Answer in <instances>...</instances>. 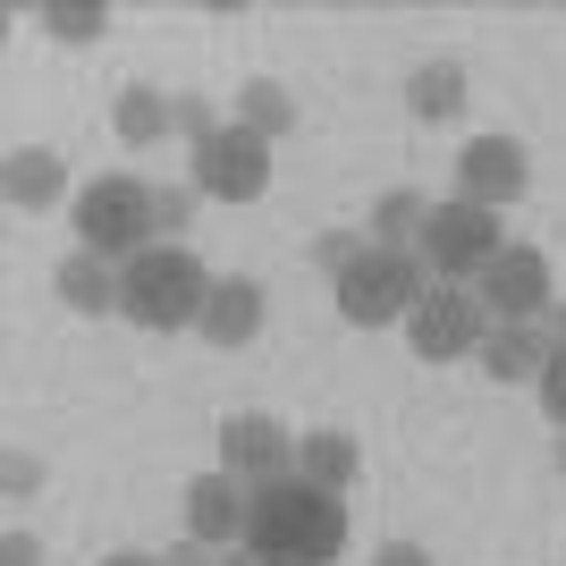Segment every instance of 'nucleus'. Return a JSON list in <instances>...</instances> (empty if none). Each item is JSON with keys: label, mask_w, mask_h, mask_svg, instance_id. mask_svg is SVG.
<instances>
[{"label": "nucleus", "mask_w": 566, "mask_h": 566, "mask_svg": "<svg viewBox=\"0 0 566 566\" xmlns=\"http://www.w3.org/2000/svg\"><path fill=\"white\" fill-rule=\"evenodd\" d=\"M482 338H491V313H482V296H473V287L431 280V296L406 313V347L423 355V364H457V355H482Z\"/></svg>", "instance_id": "obj_6"}, {"label": "nucleus", "mask_w": 566, "mask_h": 566, "mask_svg": "<svg viewBox=\"0 0 566 566\" xmlns=\"http://www.w3.org/2000/svg\"><path fill=\"white\" fill-rule=\"evenodd\" d=\"M178 507H187V542H212V549H237L245 542V482L237 473H195L187 491H178Z\"/></svg>", "instance_id": "obj_11"}, {"label": "nucleus", "mask_w": 566, "mask_h": 566, "mask_svg": "<svg viewBox=\"0 0 566 566\" xmlns=\"http://www.w3.org/2000/svg\"><path fill=\"white\" fill-rule=\"evenodd\" d=\"M220 473H237L245 491L296 473V431H287L280 415H229V423H220Z\"/></svg>", "instance_id": "obj_9"}, {"label": "nucleus", "mask_w": 566, "mask_h": 566, "mask_svg": "<svg viewBox=\"0 0 566 566\" xmlns=\"http://www.w3.org/2000/svg\"><path fill=\"white\" fill-rule=\"evenodd\" d=\"M237 127H254L262 144H280L287 127H296V94H287L280 76H245V85H237Z\"/></svg>", "instance_id": "obj_18"}, {"label": "nucleus", "mask_w": 566, "mask_h": 566, "mask_svg": "<svg viewBox=\"0 0 566 566\" xmlns=\"http://www.w3.org/2000/svg\"><path fill=\"white\" fill-rule=\"evenodd\" d=\"M364 245H373V237H355V229H322V237H313V262H322V271L338 280V271H347Z\"/></svg>", "instance_id": "obj_24"}, {"label": "nucleus", "mask_w": 566, "mask_h": 566, "mask_svg": "<svg viewBox=\"0 0 566 566\" xmlns=\"http://www.w3.org/2000/svg\"><path fill=\"white\" fill-rule=\"evenodd\" d=\"M111 127H118V144H136V153H144V144H161L169 136V94H161V85H144V76H136V85H118Z\"/></svg>", "instance_id": "obj_19"}, {"label": "nucleus", "mask_w": 566, "mask_h": 566, "mask_svg": "<svg viewBox=\"0 0 566 566\" xmlns=\"http://www.w3.org/2000/svg\"><path fill=\"white\" fill-rule=\"evenodd\" d=\"M491 380H542V364H549V338H542V322H491V338H482V355H473Z\"/></svg>", "instance_id": "obj_13"}, {"label": "nucleus", "mask_w": 566, "mask_h": 566, "mask_svg": "<svg viewBox=\"0 0 566 566\" xmlns=\"http://www.w3.org/2000/svg\"><path fill=\"white\" fill-rule=\"evenodd\" d=\"M296 473H305L313 491H355V473H364V449H355V431H305L296 440Z\"/></svg>", "instance_id": "obj_15"}, {"label": "nucleus", "mask_w": 566, "mask_h": 566, "mask_svg": "<svg viewBox=\"0 0 566 566\" xmlns=\"http://www.w3.org/2000/svg\"><path fill=\"white\" fill-rule=\"evenodd\" d=\"M262 280H245V271H229V280H212V305H203V322H195V331L212 338L220 355H237V347H254L262 338Z\"/></svg>", "instance_id": "obj_12"}, {"label": "nucleus", "mask_w": 566, "mask_h": 566, "mask_svg": "<svg viewBox=\"0 0 566 566\" xmlns=\"http://www.w3.org/2000/svg\"><path fill=\"white\" fill-rule=\"evenodd\" d=\"M102 566H169V558H136V549H118V558H102Z\"/></svg>", "instance_id": "obj_31"}, {"label": "nucleus", "mask_w": 566, "mask_h": 566, "mask_svg": "<svg viewBox=\"0 0 566 566\" xmlns=\"http://www.w3.org/2000/svg\"><path fill=\"white\" fill-rule=\"evenodd\" d=\"M169 127H178L187 144H212L220 127H229V118H220V111H212L203 94H169Z\"/></svg>", "instance_id": "obj_22"}, {"label": "nucleus", "mask_w": 566, "mask_h": 566, "mask_svg": "<svg viewBox=\"0 0 566 566\" xmlns=\"http://www.w3.org/2000/svg\"><path fill=\"white\" fill-rule=\"evenodd\" d=\"M406 111L423 118V127L457 118V111H465V69H457V60H423V69L406 76Z\"/></svg>", "instance_id": "obj_17"}, {"label": "nucleus", "mask_w": 566, "mask_h": 566, "mask_svg": "<svg viewBox=\"0 0 566 566\" xmlns=\"http://www.w3.org/2000/svg\"><path fill=\"white\" fill-rule=\"evenodd\" d=\"M0 566H43V549H34V533H9V542H0Z\"/></svg>", "instance_id": "obj_28"}, {"label": "nucleus", "mask_w": 566, "mask_h": 566, "mask_svg": "<svg viewBox=\"0 0 566 566\" xmlns=\"http://www.w3.org/2000/svg\"><path fill=\"white\" fill-rule=\"evenodd\" d=\"M373 566H431V549H423V542H380Z\"/></svg>", "instance_id": "obj_26"}, {"label": "nucleus", "mask_w": 566, "mask_h": 566, "mask_svg": "<svg viewBox=\"0 0 566 566\" xmlns=\"http://www.w3.org/2000/svg\"><path fill=\"white\" fill-rule=\"evenodd\" d=\"M25 491H43V465H34V457H9V499H25Z\"/></svg>", "instance_id": "obj_27"}, {"label": "nucleus", "mask_w": 566, "mask_h": 566, "mask_svg": "<svg viewBox=\"0 0 566 566\" xmlns=\"http://www.w3.org/2000/svg\"><path fill=\"white\" fill-rule=\"evenodd\" d=\"M0 187H9L18 212H51V203L69 195V169H60V153H43V144H18V153L0 161Z\"/></svg>", "instance_id": "obj_14"}, {"label": "nucleus", "mask_w": 566, "mask_h": 566, "mask_svg": "<svg viewBox=\"0 0 566 566\" xmlns=\"http://www.w3.org/2000/svg\"><path fill=\"white\" fill-rule=\"evenodd\" d=\"M524 187H533V161H524L516 136H465V153H457V195H465V203L499 212V203H516Z\"/></svg>", "instance_id": "obj_10"}, {"label": "nucleus", "mask_w": 566, "mask_h": 566, "mask_svg": "<svg viewBox=\"0 0 566 566\" xmlns=\"http://www.w3.org/2000/svg\"><path fill=\"white\" fill-rule=\"evenodd\" d=\"M499 245H507V237H499V212H482V203L449 195V203H431L423 237H415V262H423L431 280H449V287H473L482 271H491Z\"/></svg>", "instance_id": "obj_5"}, {"label": "nucleus", "mask_w": 566, "mask_h": 566, "mask_svg": "<svg viewBox=\"0 0 566 566\" xmlns=\"http://www.w3.org/2000/svg\"><path fill=\"white\" fill-rule=\"evenodd\" d=\"M76 245L102 262H127L153 254L161 245V187H144V178H127V169H111V178H94V187L76 195Z\"/></svg>", "instance_id": "obj_3"}, {"label": "nucleus", "mask_w": 566, "mask_h": 566, "mask_svg": "<svg viewBox=\"0 0 566 566\" xmlns=\"http://www.w3.org/2000/svg\"><path fill=\"white\" fill-rule=\"evenodd\" d=\"M34 25H43L51 43H102L111 34V0H43Z\"/></svg>", "instance_id": "obj_20"}, {"label": "nucleus", "mask_w": 566, "mask_h": 566, "mask_svg": "<svg viewBox=\"0 0 566 566\" xmlns=\"http://www.w3.org/2000/svg\"><path fill=\"white\" fill-rule=\"evenodd\" d=\"M220 566H262V558H254L245 542H237V549H220Z\"/></svg>", "instance_id": "obj_30"}, {"label": "nucleus", "mask_w": 566, "mask_h": 566, "mask_svg": "<svg viewBox=\"0 0 566 566\" xmlns=\"http://www.w3.org/2000/svg\"><path fill=\"white\" fill-rule=\"evenodd\" d=\"M195 212H203V195H195V178H187V187H161V245H178V237L195 229Z\"/></svg>", "instance_id": "obj_23"}, {"label": "nucleus", "mask_w": 566, "mask_h": 566, "mask_svg": "<svg viewBox=\"0 0 566 566\" xmlns=\"http://www.w3.org/2000/svg\"><path fill=\"white\" fill-rule=\"evenodd\" d=\"M431 296V271L415 262V245H364V254L338 271V313L355 331H389Z\"/></svg>", "instance_id": "obj_4"}, {"label": "nucleus", "mask_w": 566, "mask_h": 566, "mask_svg": "<svg viewBox=\"0 0 566 566\" xmlns=\"http://www.w3.org/2000/svg\"><path fill=\"white\" fill-rule=\"evenodd\" d=\"M533 389H542V415L566 431V347H549V364H542V380H533Z\"/></svg>", "instance_id": "obj_25"}, {"label": "nucleus", "mask_w": 566, "mask_h": 566, "mask_svg": "<svg viewBox=\"0 0 566 566\" xmlns=\"http://www.w3.org/2000/svg\"><path fill=\"white\" fill-rule=\"evenodd\" d=\"M51 287H60V305H69V313H118V262L85 254V245L51 271Z\"/></svg>", "instance_id": "obj_16"}, {"label": "nucleus", "mask_w": 566, "mask_h": 566, "mask_svg": "<svg viewBox=\"0 0 566 566\" xmlns=\"http://www.w3.org/2000/svg\"><path fill=\"white\" fill-rule=\"evenodd\" d=\"M169 566H220V549L212 542H178V549H169Z\"/></svg>", "instance_id": "obj_29"}, {"label": "nucleus", "mask_w": 566, "mask_h": 566, "mask_svg": "<svg viewBox=\"0 0 566 566\" xmlns=\"http://www.w3.org/2000/svg\"><path fill=\"white\" fill-rule=\"evenodd\" d=\"M423 220H431V195L389 187V195L373 203V245H415V237H423Z\"/></svg>", "instance_id": "obj_21"}, {"label": "nucleus", "mask_w": 566, "mask_h": 566, "mask_svg": "<svg viewBox=\"0 0 566 566\" xmlns=\"http://www.w3.org/2000/svg\"><path fill=\"white\" fill-rule=\"evenodd\" d=\"M473 296H482L491 322H542V313L558 305V287H549V254H542V245H499L491 271L473 280Z\"/></svg>", "instance_id": "obj_8"}, {"label": "nucleus", "mask_w": 566, "mask_h": 566, "mask_svg": "<svg viewBox=\"0 0 566 566\" xmlns=\"http://www.w3.org/2000/svg\"><path fill=\"white\" fill-rule=\"evenodd\" d=\"M212 305V271L187 254V245H153L118 271V313L136 322V331H195Z\"/></svg>", "instance_id": "obj_2"}, {"label": "nucleus", "mask_w": 566, "mask_h": 566, "mask_svg": "<svg viewBox=\"0 0 566 566\" xmlns=\"http://www.w3.org/2000/svg\"><path fill=\"white\" fill-rule=\"evenodd\" d=\"M195 195L203 203H262L271 195V144L229 118L212 144H195Z\"/></svg>", "instance_id": "obj_7"}, {"label": "nucleus", "mask_w": 566, "mask_h": 566, "mask_svg": "<svg viewBox=\"0 0 566 566\" xmlns=\"http://www.w3.org/2000/svg\"><path fill=\"white\" fill-rule=\"evenodd\" d=\"M245 549L262 566H338V549H347V499L313 491L305 473H280V482L245 491Z\"/></svg>", "instance_id": "obj_1"}, {"label": "nucleus", "mask_w": 566, "mask_h": 566, "mask_svg": "<svg viewBox=\"0 0 566 566\" xmlns=\"http://www.w3.org/2000/svg\"><path fill=\"white\" fill-rule=\"evenodd\" d=\"M558 473H566V440H558Z\"/></svg>", "instance_id": "obj_32"}]
</instances>
